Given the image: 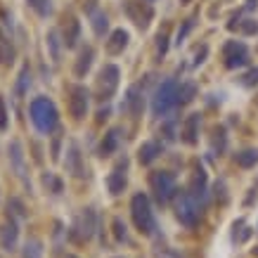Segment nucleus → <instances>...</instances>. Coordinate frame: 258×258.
I'll list each match as a JSON object with an SVG mask.
<instances>
[{"instance_id":"nucleus-1","label":"nucleus","mask_w":258,"mask_h":258,"mask_svg":"<svg viewBox=\"0 0 258 258\" xmlns=\"http://www.w3.org/2000/svg\"><path fill=\"white\" fill-rule=\"evenodd\" d=\"M178 104H180V86L173 78L164 80L159 88H156V92H154V100H152V112H154V116L166 118L168 114L176 112Z\"/></svg>"},{"instance_id":"nucleus-2","label":"nucleus","mask_w":258,"mask_h":258,"mask_svg":"<svg viewBox=\"0 0 258 258\" xmlns=\"http://www.w3.org/2000/svg\"><path fill=\"white\" fill-rule=\"evenodd\" d=\"M31 121L36 126L40 133H52L57 128V121H60V114H57V107H54L52 100L48 98H36L31 102Z\"/></svg>"},{"instance_id":"nucleus-3","label":"nucleus","mask_w":258,"mask_h":258,"mask_svg":"<svg viewBox=\"0 0 258 258\" xmlns=\"http://www.w3.org/2000/svg\"><path fill=\"white\" fill-rule=\"evenodd\" d=\"M130 214H133V222L135 228L152 237L154 232H156V220H154V214H152V204L147 194H135L133 202H130Z\"/></svg>"},{"instance_id":"nucleus-4","label":"nucleus","mask_w":258,"mask_h":258,"mask_svg":"<svg viewBox=\"0 0 258 258\" xmlns=\"http://www.w3.org/2000/svg\"><path fill=\"white\" fill-rule=\"evenodd\" d=\"M202 211H204V202H199L192 192H180L178 199H176V216L178 220L187 228H194L199 218H202Z\"/></svg>"},{"instance_id":"nucleus-5","label":"nucleus","mask_w":258,"mask_h":258,"mask_svg":"<svg viewBox=\"0 0 258 258\" xmlns=\"http://www.w3.org/2000/svg\"><path fill=\"white\" fill-rule=\"evenodd\" d=\"M150 187L154 192V196H156V202L166 204L170 196L176 194V178L170 176L168 170H154L150 176Z\"/></svg>"},{"instance_id":"nucleus-6","label":"nucleus","mask_w":258,"mask_h":258,"mask_svg":"<svg viewBox=\"0 0 258 258\" xmlns=\"http://www.w3.org/2000/svg\"><path fill=\"white\" fill-rule=\"evenodd\" d=\"M69 234H72V240L76 244H83V242H88L95 234V214H92V208H83L80 211L78 218L74 220Z\"/></svg>"},{"instance_id":"nucleus-7","label":"nucleus","mask_w":258,"mask_h":258,"mask_svg":"<svg viewBox=\"0 0 258 258\" xmlns=\"http://www.w3.org/2000/svg\"><path fill=\"white\" fill-rule=\"evenodd\" d=\"M118 78H121V72L116 64H104L102 72L98 76V92L100 100H109L118 88Z\"/></svg>"},{"instance_id":"nucleus-8","label":"nucleus","mask_w":258,"mask_h":258,"mask_svg":"<svg viewBox=\"0 0 258 258\" xmlns=\"http://www.w3.org/2000/svg\"><path fill=\"white\" fill-rule=\"evenodd\" d=\"M222 60H225V66L228 69H237V66H244L249 62V50L244 43H237V40H230L222 48Z\"/></svg>"},{"instance_id":"nucleus-9","label":"nucleus","mask_w":258,"mask_h":258,"mask_svg":"<svg viewBox=\"0 0 258 258\" xmlns=\"http://www.w3.org/2000/svg\"><path fill=\"white\" fill-rule=\"evenodd\" d=\"M88 104H90V92L83 86L69 88V112H72L74 118H83L88 114Z\"/></svg>"},{"instance_id":"nucleus-10","label":"nucleus","mask_w":258,"mask_h":258,"mask_svg":"<svg viewBox=\"0 0 258 258\" xmlns=\"http://www.w3.org/2000/svg\"><path fill=\"white\" fill-rule=\"evenodd\" d=\"M126 12H128V17L133 19L140 28L147 26V24H150V19H152V14H154L147 2H138V0H128V2H126Z\"/></svg>"},{"instance_id":"nucleus-11","label":"nucleus","mask_w":258,"mask_h":258,"mask_svg":"<svg viewBox=\"0 0 258 258\" xmlns=\"http://www.w3.org/2000/svg\"><path fill=\"white\" fill-rule=\"evenodd\" d=\"M142 88L140 86H133V88H128V95H126L124 104H121V112H126V114L130 116H140L142 114Z\"/></svg>"},{"instance_id":"nucleus-12","label":"nucleus","mask_w":258,"mask_h":258,"mask_svg":"<svg viewBox=\"0 0 258 258\" xmlns=\"http://www.w3.org/2000/svg\"><path fill=\"white\" fill-rule=\"evenodd\" d=\"M126 170H128V161H118L114 166V170L109 173V178H107V187H109V192L112 194H121L126 190Z\"/></svg>"},{"instance_id":"nucleus-13","label":"nucleus","mask_w":258,"mask_h":258,"mask_svg":"<svg viewBox=\"0 0 258 258\" xmlns=\"http://www.w3.org/2000/svg\"><path fill=\"white\" fill-rule=\"evenodd\" d=\"M17 237H19V230L14 220H5L2 228H0V246L5 251H14L17 249Z\"/></svg>"},{"instance_id":"nucleus-14","label":"nucleus","mask_w":258,"mask_h":258,"mask_svg":"<svg viewBox=\"0 0 258 258\" xmlns=\"http://www.w3.org/2000/svg\"><path fill=\"white\" fill-rule=\"evenodd\" d=\"M62 34H64V45L66 48H76V43L80 38V22L76 17H66Z\"/></svg>"},{"instance_id":"nucleus-15","label":"nucleus","mask_w":258,"mask_h":258,"mask_svg":"<svg viewBox=\"0 0 258 258\" xmlns=\"http://www.w3.org/2000/svg\"><path fill=\"white\" fill-rule=\"evenodd\" d=\"M118 142H121V133H118V128H112L100 142V156H112L118 150Z\"/></svg>"},{"instance_id":"nucleus-16","label":"nucleus","mask_w":258,"mask_h":258,"mask_svg":"<svg viewBox=\"0 0 258 258\" xmlns=\"http://www.w3.org/2000/svg\"><path fill=\"white\" fill-rule=\"evenodd\" d=\"M126 45H128V31L116 28L114 34L109 36V40H107V52L109 54H121L126 50Z\"/></svg>"},{"instance_id":"nucleus-17","label":"nucleus","mask_w":258,"mask_h":258,"mask_svg":"<svg viewBox=\"0 0 258 258\" xmlns=\"http://www.w3.org/2000/svg\"><path fill=\"white\" fill-rule=\"evenodd\" d=\"M66 170L80 178L83 176V161H80V150L78 144H69V154H66Z\"/></svg>"},{"instance_id":"nucleus-18","label":"nucleus","mask_w":258,"mask_h":258,"mask_svg":"<svg viewBox=\"0 0 258 258\" xmlns=\"http://www.w3.org/2000/svg\"><path fill=\"white\" fill-rule=\"evenodd\" d=\"M159 154H161V144L150 140V142H144L142 147L138 150V159H140V164H152Z\"/></svg>"},{"instance_id":"nucleus-19","label":"nucleus","mask_w":258,"mask_h":258,"mask_svg":"<svg viewBox=\"0 0 258 258\" xmlns=\"http://www.w3.org/2000/svg\"><path fill=\"white\" fill-rule=\"evenodd\" d=\"M196 135H199V114H190L185 121V130H182V140L187 144L196 142Z\"/></svg>"},{"instance_id":"nucleus-20","label":"nucleus","mask_w":258,"mask_h":258,"mask_svg":"<svg viewBox=\"0 0 258 258\" xmlns=\"http://www.w3.org/2000/svg\"><path fill=\"white\" fill-rule=\"evenodd\" d=\"M92 57H95V52H92V48H86L83 52H80V57H78V62H76V76H86V72L90 69V64H92Z\"/></svg>"},{"instance_id":"nucleus-21","label":"nucleus","mask_w":258,"mask_h":258,"mask_svg":"<svg viewBox=\"0 0 258 258\" xmlns=\"http://www.w3.org/2000/svg\"><path fill=\"white\" fill-rule=\"evenodd\" d=\"M234 161H237V166H242V168H251L254 164H258V150L240 152V154L234 156Z\"/></svg>"},{"instance_id":"nucleus-22","label":"nucleus","mask_w":258,"mask_h":258,"mask_svg":"<svg viewBox=\"0 0 258 258\" xmlns=\"http://www.w3.org/2000/svg\"><path fill=\"white\" fill-rule=\"evenodd\" d=\"M14 62V48L8 38L0 34V64H12Z\"/></svg>"},{"instance_id":"nucleus-23","label":"nucleus","mask_w":258,"mask_h":258,"mask_svg":"<svg viewBox=\"0 0 258 258\" xmlns=\"http://www.w3.org/2000/svg\"><path fill=\"white\" fill-rule=\"evenodd\" d=\"M22 258H43V244L38 240H28L26 244H24Z\"/></svg>"},{"instance_id":"nucleus-24","label":"nucleus","mask_w":258,"mask_h":258,"mask_svg":"<svg viewBox=\"0 0 258 258\" xmlns=\"http://www.w3.org/2000/svg\"><path fill=\"white\" fill-rule=\"evenodd\" d=\"M107 26H109V22H107V17H104L102 12L92 14V28H95V34H98V36H104Z\"/></svg>"},{"instance_id":"nucleus-25","label":"nucleus","mask_w":258,"mask_h":258,"mask_svg":"<svg viewBox=\"0 0 258 258\" xmlns=\"http://www.w3.org/2000/svg\"><path fill=\"white\" fill-rule=\"evenodd\" d=\"M48 45H50V54H52V62H60V40H57V31L48 34Z\"/></svg>"},{"instance_id":"nucleus-26","label":"nucleus","mask_w":258,"mask_h":258,"mask_svg":"<svg viewBox=\"0 0 258 258\" xmlns=\"http://www.w3.org/2000/svg\"><path fill=\"white\" fill-rule=\"evenodd\" d=\"M28 5L36 10L40 17H48V14H50V0H28Z\"/></svg>"},{"instance_id":"nucleus-27","label":"nucleus","mask_w":258,"mask_h":258,"mask_svg":"<svg viewBox=\"0 0 258 258\" xmlns=\"http://www.w3.org/2000/svg\"><path fill=\"white\" fill-rule=\"evenodd\" d=\"M28 86H31V76H28V66H24V69H22V74H19V88H17V92H19V95H24Z\"/></svg>"},{"instance_id":"nucleus-28","label":"nucleus","mask_w":258,"mask_h":258,"mask_svg":"<svg viewBox=\"0 0 258 258\" xmlns=\"http://www.w3.org/2000/svg\"><path fill=\"white\" fill-rule=\"evenodd\" d=\"M114 234H116V240L118 242H124L128 234H126V225L121 218H114Z\"/></svg>"},{"instance_id":"nucleus-29","label":"nucleus","mask_w":258,"mask_h":258,"mask_svg":"<svg viewBox=\"0 0 258 258\" xmlns=\"http://www.w3.org/2000/svg\"><path fill=\"white\" fill-rule=\"evenodd\" d=\"M8 128V107H5V100L0 98V130Z\"/></svg>"},{"instance_id":"nucleus-30","label":"nucleus","mask_w":258,"mask_h":258,"mask_svg":"<svg viewBox=\"0 0 258 258\" xmlns=\"http://www.w3.org/2000/svg\"><path fill=\"white\" fill-rule=\"evenodd\" d=\"M240 26H242V31H244V34H258V24L254 22V19H246V22H244V24H240Z\"/></svg>"},{"instance_id":"nucleus-31","label":"nucleus","mask_w":258,"mask_h":258,"mask_svg":"<svg viewBox=\"0 0 258 258\" xmlns=\"http://www.w3.org/2000/svg\"><path fill=\"white\" fill-rule=\"evenodd\" d=\"M254 83H258V69H251V72L244 76V86H254Z\"/></svg>"},{"instance_id":"nucleus-32","label":"nucleus","mask_w":258,"mask_h":258,"mask_svg":"<svg viewBox=\"0 0 258 258\" xmlns=\"http://www.w3.org/2000/svg\"><path fill=\"white\" fill-rule=\"evenodd\" d=\"M10 206L14 208V216H19V218H24V206L19 204V199H12V202H10Z\"/></svg>"},{"instance_id":"nucleus-33","label":"nucleus","mask_w":258,"mask_h":258,"mask_svg":"<svg viewBox=\"0 0 258 258\" xmlns=\"http://www.w3.org/2000/svg\"><path fill=\"white\" fill-rule=\"evenodd\" d=\"M206 57V48H202V52H196V64H202Z\"/></svg>"},{"instance_id":"nucleus-34","label":"nucleus","mask_w":258,"mask_h":258,"mask_svg":"<svg viewBox=\"0 0 258 258\" xmlns=\"http://www.w3.org/2000/svg\"><path fill=\"white\" fill-rule=\"evenodd\" d=\"M182 2H190V0H182Z\"/></svg>"},{"instance_id":"nucleus-35","label":"nucleus","mask_w":258,"mask_h":258,"mask_svg":"<svg viewBox=\"0 0 258 258\" xmlns=\"http://www.w3.org/2000/svg\"><path fill=\"white\" fill-rule=\"evenodd\" d=\"M69 258H74V256H69Z\"/></svg>"}]
</instances>
